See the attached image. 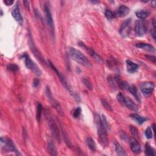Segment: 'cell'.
<instances>
[{"mask_svg": "<svg viewBox=\"0 0 156 156\" xmlns=\"http://www.w3.org/2000/svg\"><path fill=\"white\" fill-rule=\"evenodd\" d=\"M68 53L70 57L80 65L84 66L87 68H90L91 67V62L81 51L75 48L70 47L68 49Z\"/></svg>", "mask_w": 156, "mask_h": 156, "instance_id": "obj_1", "label": "cell"}, {"mask_svg": "<svg viewBox=\"0 0 156 156\" xmlns=\"http://www.w3.org/2000/svg\"><path fill=\"white\" fill-rule=\"evenodd\" d=\"M95 124L97 129V132L99 137L100 140L102 145L104 147H107L109 144V139L107 137V131L105 127L102 123L101 118L98 114H96L95 117Z\"/></svg>", "mask_w": 156, "mask_h": 156, "instance_id": "obj_2", "label": "cell"}, {"mask_svg": "<svg viewBox=\"0 0 156 156\" xmlns=\"http://www.w3.org/2000/svg\"><path fill=\"white\" fill-rule=\"evenodd\" d=\"M45 115L46 119H47L48 124L49 126V128L51 131L52 134H53V137L55 138V139L58 142H60V130L59 128V126L56 124V121L54 120L53 117H52L51 114L50 112L47 110L45 111Z\"/></svg>", "mask_w": 156, "mask_h": 156, "instance_id": "obj_3", "label": "cell"}, {"mask_svg": "<svg viewBox=\"0 0 156 156\" xmlns=\"http://www.w3.org/2000/svg\"><path fill=\"white\" fill-rule=\"evenodd\" d=\"M49 66L51 67V68L53 69V70L55 71V73H56V74L57 75V76L59 77L60 82H62V85L65 87L67 89V90L70 92V93L76 99V100L79 101L80 100V97L75 93V92L71 89V88L70 87V85H69L68 83L67 82L66 79L65 78V77L63 76V75L62 74V73L58 70V69H57L54 65L53 63H52L51 61H49Z\"/></svg>", "mask_w": 156, "mask_h": 156, "instance_id": "obj_4", "label": "cell"}, {"mask_svg": "<svg viewBox=\"0 0 156 156\" xmlns=\"http://www.w3.org/2000/svg\"><path fill=\"white\" fill-rule=\"evenodd\" d=\"M22 57L25 59V62L26 67L31 70L33 73H35L37 76H41L42 75V71L38 68L37 65L34 62L31 58L30 57L27 55V54L25 53L23 55Z\"/></svg>", "mask_w": 156, "mask_h": 156, "instance_id": "obj_5", "label": "cell"}, {"mask_svg": "<svg viewBox=\"0 0 156 156\" xmlns=\"http://www.w3.org/2000/svg\"><path fill=\"white\" fill-rule=\"evenodd\" d=\"M46 95H47L51 106L56 110L57 112H58L60 115H63V111L62 109V107L59 104V102L53 97V94H52V92L49 87H47V89H46Z\"/></svg>", "mask_w": 156, "mask_h": 156, "instance_id": "obj_6", "label": "cell"}, {"mask_svg": "<svg viewBox=\"0 0 156 156\" xmlns=\"http://www.w3.org/2000/svg\"><path fill=\"white\" fill-rule=\"evenodd\" d=\"M44 10H45L46 21H47L48 25L51 29V31L52 34L54 36V31H55L54 24L53 16H52V14L51 12L49 4L47 3H45L44 4Z\"/></svg>", "mask_w": 156, "mask_h": 156, "instance_id": "obj_7", "label": "cell"}, {"mask_svg": "<svg viewBox=\"0 0 156 156\" xmlns=\"http://www.w3.org/2000/svg\"><path fill=\"white\" fill-rule=\"evenodd\" d=\"M29 43H30V48L33 54L36 56V58L38 60V61H40V62L42 64L44 65H47V63L46 62L44 57H43L42 54L40 53V51L37 49V48L36 47V45H34V43L33 42V40L31 35H30V36H29Z\"/></svg>", "mask_w": 156, "mask_h": 156, "instance_id": "obj_8", "label": "cell"}, {"mask_svg": "<svg viewBox=\"0 0 156 156\" xmlns=\"http://www.w3.org/2000/svg\"><path fill=\"white\" fill-rule=\"evenodd\" d=\"M1 144L2 148H4L5 150L8 151L9 152H14L16 153V154L20 155V154L18 153V150L16 149L15 145L12 140L9 139L8 138H1Z\"/></svg>", "mask_w": 156, "mask_h": 156, "instance_id": "obj_9", "label": "cell"}, {"mask_svg": "<svg viewBox=\"0 0 156 156\" xmlns=\"http://www.w3.org/2000/svg\"><path fill=\"white\" fill-rule=\"evenodd\" d=\"M134 31L136 35L142 37L146 34L147 31V25L143 20H138L135 23Z\"/></svg>", "mask_w": 156, "mask_h": 156, "instance_id": "obj_10", "label": "cell"}, {"mask_svg": "<svg viewBox=\"0 0 156 156\" xmlns=\"http://www.w3.org/2000/svg\"><path fill=\"white\" fill-rule=\"evenodd\" d=\"M154 89V84L152 82H143L140 85V90L145 96H149L152 94Z\"/></svg>", "mask_w": 156, "mask_h": 156, "instance_id": "obj_11", "label": "cell"}, {"mask_svg": "<svg viewBox=\"0 0 156 156\" xmlns=\"http://www.w3.org/2000/svg\"><path fill=\"white\" fill-rule=\"evenodd\" d=\"M131 19H128L124 21L121 25L120 28V34L121 36L127 37L130 33L131 31Z\"/></svg>", "mask_w": 156, "mask_h": 156, "instance_id": "obj_12", "label": "cell"}, {"mask_svg": "<svg viewBox=\"0 0 156 156\" xmlns=\"http://www.w3.org/2000/svg\"><path fill=\"white\" fill-rule=\"evenodd\" d=\"M122 105L126 106L127 108L131 110L132 111H137L138 110V106L131 99H130L128 97H124V99L123 100Z\"/></svg>", "mask_w": 156, "mask_h": 156, "instance_id": "obj_13", "label": "cell"}, {"mask_svg": "<svg viewBox=\"0 0 156 156\" xmlns=\"http://www.w3.org/2000/svg\"><path fill=\"white\" fill-rule=\"evenodd\" d=\"M79 45L80 46V47H82L84 49H85L87 51L88 53H89V54L92 57H93V59L95 60H96L98 62H102V60L101 59V57L99 55H98L97 53H96L95 52L93 49H91V48H89V47H87V46L84 43H79Z\"/></svg>", "mask_w": 156, "mask_h": 156, "instance_id": "obj_14", "label": "cell"}, {"mask_svg": "<svg viewBox=\"0 0 156 156\" xmlns=\"http://www.w3.org/2000/svg\"><path fill=\"white\" fill-rule=\"evenodd\" d=\"M130 148L131 151L134 154H138L141 153L140 144L134 138H132L130 141Z\"/></svg>", "mask_w": 156, "mask_h": 156, "instance_id": "obj_15", "label": "cell"}, {"mask_svg": "<svg viewBox=\"0 0 156 156\" xmlns=\"http://www.w3.org/2000/svg\"><path fill=\"white\" fill-rule=\"evenodd\" d=\"M129 13V9L124 5H121L115 14V17H124Z\"/></svg>", "mask_w": 156, "mask_h": 156, "instance_id": "obj_16", "label": "cell"}, {"mask_svg": "<svg viewBox=\"0 0 156 156\" xmlns=\"http://www.w3.org/2000/svg\"><path fill=\"white\" fill-rule=\"evenodd\" d=\"M126 67H127V70L128 72L131 73H134L137 71L138 69V65L137 63H134L130 60H127L126 62Z\"/></svg>", "mask_w": 156, "mask_h": 156, "instance_id": "obj_17", "label": "cell"}, {"mask_svg": "<svg viewBox=\"0 0 156 156\" xmlns=\"http://www.w3.org/2000/svg\"><path fill=\"white\" fill-rule=\"evenodd\" d=\"M12 15L15 21H18L19 23H22L23 21V16L20 12V9L19 8L18 6H16L15 9L12 10Z\"/></svg>", "mask_w": 156, "mask_h": 156, "instance_id": "obj_18", "label": "cell"}, {"mask_svg": "<svg viewBox=\"0 0 156 156\" xmlns=\"http://www.w3.org/2000/svg\"><path fill=\"white\" fill-rule=\"evenodd\" d=\"M136 47L143 49L145 51H149V52H154L155 51V48L152 46L151 45H150L149 43H139L136 44Z\"/></svg>", "mask_w": 156, "mask_h": 156, "instance_id": "obj_19", "label": "cell"}, {"mask_svg": "<svg viewBox=\"0 0 156 156\" xmlns=\"http://www.w3.org/2000/svg\"><path fill=\"white\" fill-rule=\"evenodd\" d=\"M114 146H115V152H116L118 155H120V156L127 155V153H126L124 149L121 146V144L118 142H115Z\"/></svg>", "mask_w": 156, "mask_h": 156, "instance_id": "obj_20", "label": "cell"}, {"mask_svg": "<svg viewBox=\"0 0 156 156\" xmlns=\"http://www.w3.org/2000/svg\"><path fill=\"white\" fill-rule=\"evenodd\" d=\"M48 150L51 155H57V149L55 144L52 140H49L48 143Z\"/></svg>", "mask_w": 156, "mask_h": 156, "instance_id": "obj_21", "label": "cell"}, {"mask_svg": "<svg viewBox=\"0 0 156 156\" xmlns=\"http://www.w3.org/2000/svg\"><path fill=\"white\" fill-rule=\"evenodd\" d=\"M128 90L130 91V93L134 96L135 99L138 101L140 102V95L138 94V92L137 91V89H136L134 85H129L128 87Z\"/></svg>", "mask_w": 156, "mask_h": 156, "instance_id": "obj_22", "label": "cell"}, {"mask_svg": "<svg viewBox=\"0 0 156 156\" xmlns=\"http://www.w3.org/2000/svg\"><path fill=\"white\" fill-rule=\"evenodd\" d=\"M131 117L133 120H134L135 121H136V122L139 124H143L144 122H145V121L147 120V119L146 118L142 117V116H140V115L136 114V113L131 114Z\"/></svg>", "mask_w": 156, "mask_h": 156, "instance_id": "obj_23", "label": "cell"}, {"mask_svg": "<svg viewBox=\"0 0 156 156\" xmlns=\"http://www.w3.org/2000/svg\"><path fill=\"white\" fill-rule=\"evenodd\" d=\"M86 143L87 144L88 147L90 148V150H91L92 151H95L96 146V143L94 141L93 138H91L90 137H87L86 138Z\"/></svg>", "mask_w": 156, "mask_h": 156, "instance_id": "obj_24", "label": "cell"}, {"mask_svg": "<svg viewBox=\"0 0 156 156\" xmlns=\"http://www.w3.org/2000/svg\"><path fill=\"white\" fill-rule=\"evenodd\" d=\"M135 15L138 19L142 20L148 18L150 15V12L148 10H138L135 12Z\"/></svg>", "mask_w": 156, "mask_h": 156, "instance_id": "obj_25", "label": "cell"}, {"mask_svg": "<svg viewBox=\"0 0 156 156\" xmlns=\"http://www.w3.org/2000/svg\"><path fill=\"white\" fill-rule=\"evenodd\" d=\"M144 153H145V155H148V156H150V155L154 156V155H155V149L154 148H153L151 146H150L149 144H146L145 151H144Z\"/></svg>", "mask_w": 156, "mask_h": 156, "instance_id": "obj_26", "label": "cell"}, {"mask_svg": "<svg viewBox=\"0 0 156 156\" xmlns=\"http://www.w3.org/2000/svg\"><path fill=\"white\" fill-rule=\"evenodd\" d=\"M43 110V106L42 105L41 103L38 102L37 106V114H36V118L37 121L38 122L40 121V118H41V115H42V112Z\"/></svg>", "mask_w": 156, "mask_h": 156, "instance_id": "obj_27", "label": "cell"}, {"mask_svg": "<svg viewBox=\"0 0 156 156\" xmlns=\"http://www.w3.org/2000/svg\"><path fill=\"white\" fill-rule=\"evenodd\" d=\"M82 81L87 89L90 90H92V89H93V86H92L91 81L88 78H84L82 79Z\"/></svg>", "mask_w": 156, "mask_h": 156, "instance_id": "obj_28", "label": "cell"}, {"mask_svg": "<svg viewBox=\"0 0 156 156\" xmlns=\"http://www.w3.org/2000/svg\"><path fill=\"white\" fill-rule=\"evenodd\" d=\"M129 128H130V131L132 133V134L133 135V136L135 137V138H139L140 135H139V132H138V129L137 128H135V127L134 126H131Z\"/></svg>", "mask_w": 156, "mask_h": 156, "instance_id": "obj_29", "label": "cell"}, {"mask_svg": "<svg viewBox=\"0 0 156 156\" xmlns=\"http://www.w3.org/2000/svg\"><path fill=\"white\" fill-rule=\"evenodd\" d=\"M81 112H82L81 108H80V107H78L73 111V113H72L73 117L75 118H78L80 117V114H81Z\"/></svg>", "mask_w": 156, "mask_h": 156, "instance_id": "obj_30", "label": "cell"}, {"mask_svg": "<svg viewBox=\"0 0 156 156\" xmlns=\"http://www.w3.org/2000/svg\"><path fill=\"white\" fill-rule=\"evenodd\" d=\"M101 121H102V124L104 125V126L105 127L106 129L108 131L109 130H110V128H111V126H110V124H109L108 121L106 119V117L104 116V115H102V117H101Z\"/></svg>", "mask_w": 156, "mask_h": 156, "instance_id": "obj_31", "label": "cell"}, {"mask_svg": "<svg viewBox=\"0 0 156 156\" xmlns=\"http://www.w3.org/2000/svg\"><path fill=\"white\" fill-rule=\"evenodd\" d=\"M104 14H105L106 17L108 20H112L113 19H114L115 17V14L113 12H112L111 10H110L109 9L106 10Z\"/></svg>", "mask_w": 156, "mask_h": 156, "instance_id": "obj_32", "label": "cell"}, {"mask_svg": "<svg viewBox=\"0 0 156 156\" xmlns=\"http://www.w3.org/2000/svg\"><path fill=\"white\" fill-rule=\"evenodd\" d=\"M101 103H102V106H104V107L106 109H107V111H110V112H112L113 110H112V107H111V106L105 100H104L102 99L101 100Z\"/></svg>", "mask_w": 156, "mask_h": 156, "instance_id": "obj_33", "label": "cell"}, {"mask_svg": "<svg viewBox=\"0 0 156 156\" xmlns=\"http://www.w3.org/2000/svg\"><path fill=\"white\" fill-rule=\"evenodd\" d=\"M7 68L8 69V70L9 71H12V72H15V73L16 71H18V70H19L18 66H17L15 64H13V63H10V64L8 65Z\"/></svg>", "mask_w": 156, "mask_h": 156, "instance_id": "obj_34", "label": "cell"}, {"mask_svg": "<svg viewBox=\"0 0 156 156\" xmlns=\"http://www.w3.org/2000/svg\"><path fill=\"white\" fill-rule=\"evenodd\" d=\"M144 134H145V136L148 139H151V138H152L153 131L150 127H148V128L146 129V130L145 131V132H144Z\"/></svg>", "mask_w": 156, "mask_h": 156, "instance_id": "obj_35", "label": "cell"}, {"mask_svg": "<svg viewBox=\"0 0 156 156\" xmlns=\"http://www.w3.org/2000/svg\"><path fill=\"white\" fill-rule=\"evenodd\" d=\"M108 81L109 82V84L111 85V87L112 88H113L115 89V87H116V85H115V81H114V80L113 79V78L112 77H109L108 78Z\"/></svg>", "mask_w": 156, "mask_h": 156, "instance_id": "obj_36", "label": "cell"}, {"mask_svg": "<svg viewBox=\"0 0 156 156\" xmlns=\"http://www.w3.org/2000/svg\"><path fill=\"white\" fill-rule=\"evenodd\" d=\"M120 136L121 137V139L125 140L128 138V136H127L126 133L124 131H120Z\"/></svg>", "mask_w": 156, "mask_h": 156, "instance_id": "obj_37", "label": "cell"}, {"mask_svg": "<svg viewBox=\"0 0 156 156\" xmlns=\"http://www.w3.org/2000/svg\"><path fill=\"white\" fill-rule=\"evenodd\" d=\"M3 3L6 5H10L14 3V1L13 0H5V1H3Z\"/></svg>", "mask_w": 156, "mask_h": 156, "instance_id": "obj_38", "label": "cell"}, {"mask_svg": "<svg viewBox=\"0 0 156 156\" xmlns=\"http://www.w3.org/2000/svg\"><path fill=\"white\" fill-rule=\"evenodd\" d=\"M146 57H147V58L150 60H151L154 63H155V57L154 56H146Z\"/></svg>", "mask_w": 156, "mask_h": 156, "instance_id": "obj_39", "label": "cell"}, {"mask_svg": "<svg viewBox=\"0 0 156 156\" xmlns=\"http://www.w3.org/2000/svg\"><path fill=\"white\" fill-rule=\"evenodd\" d=\"M39 80L38 79H34V82H33V86L34 87H37L39 85Z\"/></svg>", "mask_w": 156, "mask_h": 156, "instance_id": "obj_40", "label": "cell"}, {"mask_svg": "<svg viewBox=\"0 0 156 156\" xmlns=\"http://www.w3.org/2000/svg\"><path fill=\"white\" fill-rule=\"evenodd\" d=\"M23 3H24V4H25V7H26L27 9H30V2L27 1H24Z\"/></svg>", "mask_w": 156, "mask_h": 156, "instance_id": "obj_41", "label": "cell"}, {"mask_svg": "<svg viewBox=\"0 0 156 156\" xmlns=\"http://www.w3.org/2000/svg\"><path fill=\"white\" fill-rule=\"evenodd\" d=\"M155 30H154L152 32H151V34H152V36L153 37V38L154 40H155Z\"/></svg>", "mask_w": 156, "mask_h": 156, "instance_id": "obj_42", "label": "cell"}, {"mask_svg": "<svg viewBox=\"0 0 156 156\" xmlns=\"http://www.w3.org/2000/svg\"><path fill=\"white\" fill-rule=\"evenodd\" d=\"M151 6H153V8L156 7V1H153L151 2Z\"/></svg>", "mask_w": 156, "mask_h": 156, "instance_id": "obj_43", "label": "cell"}, {"mask_svg": "<svg viewBox=\"0 0 156 156\" xmlns=\"http://www.w3.org/2000/svg\"><path fill=\"white\" fill-rule=\"evenodd\" d=\"M155 25H156L155 21L154 19H153V26L154 27V30H155Z\"/></svg>", "mask_w": 156, "mask_h": 156, "instance_id": "obj_44", "label": "cell"}]
</instances>
